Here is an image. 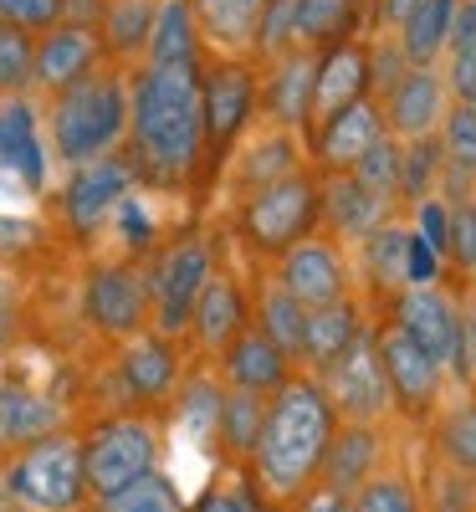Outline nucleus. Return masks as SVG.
I'll return each instance as SVG.
<instances>
[{
  "mask_svg": "<svg viewBox=\"0 0 476 512\" xmlns=\"http://www.w3.org/2000/svg\"><path fill=\"white\" fill-rule=\"evenodd\" d=\"M446 88H451V103H476V47H461V52H446Z\"/></svg>",
  "mask_w": 476,
  "mask_h": 512,
  "instance_id": "53",
  "label": "nucleus"
},
{
  "mask_svg": "<svg viewBox=\"0 0 476 512\" xmlns=\"http://www.w3.org/2000/svg\"><path fill=\"white\" fill-rule=\"evenodd\" d=\"M98 16H103V0H62V21H88V26H98Z\"/></svg>",
  "mask_w": 476,
  "mask_h": 512,
  "instance_id": "57",
  "label": "nucleus"
},
{
  "mask_svg": "<svg viewBox=\"0 0 476 512\" xmlns=\"http://www.w3.org/2000/svg\"><path fill=\"white\" fill-rule=\"evenodd\" d=\"M200 67H159V62L128 67L123 154L134 164L139 185H149V190H185L205 169Z\"/></svg>",
  "mask_w": 476,
  "mask_h": 512,
  "instance_id": "1",
  "label": "nucleus"
},
{
  "mask_svg": "<svg viewBox=\"0 0 476 512\" xmlns=\"http://www.w3.org/2000/svg\"><path fill=\"white\" fill-rule=\"evenodd\" d=\"M369 308L359 297H338L328 308H308V328H302V349H297V364L308 374H328L343 354H349L359 338L369 333Z\"/></svg>",
  "mask_w": 476,
  "mask_h": 512,
  "instance_id": "24",
  "label": "nucleus"
},
{
  "mask_svg": "<svg viewBox=\"0 0 476 512\" xmlns=\"http://www.w3.org/2000/svg\"><path fill=\"white\" fill-rule=\"evenodd\" d=\"M31 62H36V36L0 21V98L31 93Z\"/></svg>",
  "mask_w": 476,
  "mask_h": 512,
  "instance_id": "43",
  "label": "nucleus"
},
{
  "mask_svg": "<svg viewBox=\"0 0 476 512\" xmlns=\"http://www.w3.org/2000/svg\"><path fill=\"white\" fill-rule=\"evenodd\" d=\"M108 47H103V31L88 21H57L36 36V62H31V88L36 93H62L72 82L93 77L98 67H108Z\"/></svg>",
  "mask_w": 476,
  "mask_h": 512,
  "instance_id": "14",
  "label": "nucleus"
},
{
  "mask_svg": "<svg viewBox=\"0 0 476 512\" xmlns=\"http://www.w3.org/2000/svg\"><path fill=\"white\" fill-rule=\"evenodd\" d=\"M379 108H384V128H389L395 139H405V144L441 134V123H446V113H451L446 72H436V67H410L405 82H400V88L389 93Z\"/></svg>",
  "mask_w": 476,
  "mask_h": 512,
  "instance_id": "21",
  "label": "nucleus"
},
{
  "mask_svg": "<svg viewBox=\"0 0 476 512\" xmlns=\"http://www.w3.org/2000/svg\"><path fill=\"white\" fill-rule=\"evenodd\" d=\"M175 415H180V425L195 436V441H215V425H221V400H226V379H221V369H190L185 379H180V390H175Z\"/></svg>",
  "mask_w": 476,
  "mask_h": 512,
  "instance_id": "37",
  "label": "nucleus"
},
{
  "mask_svg": "<svg viewBox=\"0 0 476 512\" xmlns=\"http://www.w3.org/2000/svg\"><path fill=\"white\" fill-rule=\"evenodd\" d=\"M62 425H72L67 400L36 390V384H26V379H0V456L52 436V431H62Z\"/></svg>",
  "mask_w": 476,
  "mask_h": 512,
  "instance_id": "26",
  "label": "nucleus"
},
{
  "mask_svg": "<svg viewBox=\"0 0 476 512\" xmlns=\"http://www.w3.org/2000/svg\"><path fill=\"white\" fill-rule=\"evenodd\" d=\"M251 303H256V328L272 333L277 344L297 359V349H302V328H308V308H302L277 277H262V287H256Z\"/></svg>",
  "mask_w": 476,
  "mask_h": 512,
  "instance_id": "39",
  "label": "nucleus"
},
{
  "mask_svg": "<svg viewBox=\"0 0 476 512\" xmlns=\"http://www.w3.org/2000/svg\"><path fill=\"white\" fill-rule=\"evenodd\" d=\"M159 451H164L159 420L149 410H118V415H103L98 425H88L82 431V461H88L93 502L159 472Z\"/></svg>",
  "mask_w": 476,
  "mask_h": 512,
  "instance_id": "7",
  "label": "nucleus"
},
{
  "mask_svg": "<svg viewBox=\"0 0 476 512\" xmlns=\"http://www.w3.org/2000/svg\"><path fill=\"white\" fill-rule=\"evenodd\" d=\"M36 241H41V226H36V221L0 216V256H26Z\"/></svg>",
  "mask_w": 476,
  "mask_h": 512,
  "instance_id": "54",
  "label": "nucleus"
},
{
  "mask_svg": "<svg viewBox=\"0 0 476 512\" xmlns=\"http://www.w3.org/2000/svg\"><path fill=\"white\" fill-rule=\"evenodd\" d=\"M471 282H476V277H471Z\"/></svg>",
  "mask_w": 476,
  "mask_h": 512,
  "instance_id": "58",
  "label": "nucleus"
},
{
  "mask_svg": "<svg viewBox=\"0 0 476 512\" xmlns=\"http://www.w3.org/2000/svg\"><path fill=\"white\" fill-rule=\"evenodd\" d=\"M420 6V0H374V31H400V21Z\"/></svg>",
  "mask_w": 476,
  "mask_h": 512,
  "instance_id": "56",
  "label": "nucleus"
},
{
  "mask_svg": "<svg viewBox=\"0 0 476 512\" xmlns=\"http://www.w3.org/2000/svg\"><path fill=\"white\" fill-rule=\"evenodd\" d=\"M313 231H323V175L313 164L236 200V236L256 262H277Z\"/></svg>",
  "mask_w": 476,
  "mask_h": 512,
  "instance_id": "5",
  "label": "nucleus"
},
{
  "mask_svg": "<svg viewBox=\"0 0 476 512\" xmlns=\"http://www.w3.org/2000/svg\"><path fill=\"white\" fill-rule=\"evenodd\" d=\"M272 277L297 297L302 308H328V303H338V297L354 292L349 251H343V241L328 236V231H313V236H302L297 246H287L272 262Z\"/></svg>",
  "mask_w": 476,
  "mask_h": 512,
  "instance_id": "13",
  "label": "nucleus"
},
{
  "mask_svg": "<svg viewBox=\"0 0 476 512\" xmlns=\"http://www.w3.org/2000/svg\"><path fill=\"white\" fill-rule=\"evenodd\" d=\"M374 354L389 379V395H395V415L410 425H425L446 400V364L430 359L395 318L374 323Z\"/></svg>",
  "mask_w": 476,
  "mask_h": 512,
  "instance_id": "9",
  "label": "nucleus"
},
{
  "mask_svg": "<svg viewBox=\"0 0 476 512\" xmlns=\"http://www.w3.org/2000/svg\"><path fill=\"white\" fill-rule=\"evenodd\" d=\"M180 338H164L159 328H144L134 333L128 344H118V359H113V384L128 410H159L164 400H175L180 390Z\"/></svg>",
  "mask_w": 476,
  "mask_h": 512,
  "instance_id": "12",
  "label": "nucleus"
},
{
  "mask_svg": "<svg viewBox=\"0 0 476 512\" xmlns=\"http://www.w3.org/2000/svg\"><path fill=\"white\" fill-rule=\"evenodd\" d=\"M354 175L369 185V190H379L384 200H395L400 205V180H405V139H395V134H384L359 164H354Z\"/></svg>",
  "mask_w": 476,
  "mask_h": 512,
  "instance_id": "44",
  "label": "nucleus"
},
{
  "mask_svg": "<svg viewBox=\"0 0 476 512\" xmlns=\"http://www.w3.org/2000/svg\"><path fill=\"white\" fill-rule=\"evenodd\" d=\"M384 456H389L384 425H374V420H338L318 482L333 487V492H343V497H354L374 472H384Z\"/></svg>",
  "mask_w": 476,
  "mask_h": 512,
  "instance_id": "23",
  "label": "nucleus"
},
{
  "mask_svg": "<svg viewBox=\"0 0 476 512\" xmlns=\"http://www.w3.org/2000/svg\"><path fill=\"white\" fill-rule=\"evenodd\" d=\"M287 512H354L349 507V497H343V492H333V487H323V482H313L308 492H302Z\"/></svg>",
  "mask_w": 476,
  "mask_h": 512,
  "instance_id": "55",
  "label": "nucleus"
},
{
  "mask_svg": "<svg viewBox=\"0 0 476 512\" xmlns=\"http://www.w3.org/2000/svg\"><path fill=\"white\" fill-rule=\"evenodd\" d=\"M384 134L389 128H384L379 98H359L349 108L328 113L323 123H313L302 139H308V164L318 169V175H343V169H354Z\"/></svg>",
  "mask_w": 476,
  "mask_h": 512,
  "instance_id": "15",
  "label": "nucleus"
},
{
  "mask_svg": "<svg viewBox=\"0 0 476 512\" xmlns=\"http://www.w3.org/2000/svg\"><path fill=\"white\" fill-rule=\"evenodd\" d=\"M118 231H123V246H128V256H149L154 251V221L144 216V205H139V195H128L123 205H118Z\"/></svg>",
  "mask_w": 476,
  "mask_h": 512,
  "instance_id": "50",
  "label": "nucleus"
},
{
  "mask_svg": "<svg viewBox=\"0 0 476 512\" xmlns=\"http://www.w3.org/2000/svg\"><path fill=\"white\" fill-rule=\"evenodd\" d=\"M0 477H6L16 512H77L93 502L88 461H82V431H72V425L0 456Z\"/></svg>",
  "mask_w": 476,
  "mask_h": 512,
  "instance_id": "4",
  "label": "nucleus"
},
{
  "mask_svg": "<svg viewBox=\"0 0 476 512\" xmlns=\"http://www.w3.org/2000/svg\"><path fill=\"white\" fill-rule=\"evenodd\" d=\"M190 512H287L262 482H256L251 466H231L226 477H215Z\"/></svg>",
  "mask_w": 476,
  "mask_h": 512,
  "instance_id": "38",
  "label": "nucleus"
},
{
  "mask_svg": "<svg viewBox=\"0 0 476 512\" xmlns=\"http://www.w3.org/2000/svg\"><path fill=\"white\" fill-rule=\"evenodd\" d=\"M139 190V175L134 164H128V154H103V159H88L77 164L67 185H62V226L72 231V241H93L103 236V226L118 216V205Z\"/></svg>",
  "mask_w": 476,
  "mask_h": 512,
  "instance_id": "11",
  "label": "nucleus"
},
{
  "mask_svg": "<svg viewBox=\"0 0 476 512\" xmlns=\"http://www.w3.org/2000/svg\"><path fill=\"white\" fill-rule=\"evenodd\" d=\"M369 98V36H354L343 47L318 52V88H313V123H323L328 113L349 108ZM308 123V128H313Z\"/></svg>",
  "mask_w": 476,
  "mask_h": 512,
  "instance_id": "28",
  "label": "nucleus"
},
{
  "mask_svg": "<svg viewBox=\"0 0 476 512\" xmlns=\"http://www.w3.org/2000/svg\"><path fill=\"white\" fill-rule=\"evenodd\" d=\"M41 123H47L52 159L67 169L118 154L128 139V67L108 62L93 77L52 93L47 108H41Z\"/></svg>",
  "mask_w": 476,
  "mask_h": 512,
  "instance_id": "3",
  "label": "nucleus"
},
{
  "mask_svg": "<svg viewBox=\"0 0 476 512\" xmlns=\"http://www.w3.org/2000/svg\"><path fill=\"white\" fill-rule=\"evenodd\" d=\"M93 512H190V507H185L180 487L169 482L164 472H149V477L128 482V487L113 492V497H98Z\"/></svg>",
  "mask_w": 476,
  "mask_h": 512,
  "instance_id": "41",
  "label": "nucleus"
},
{
  "mask_svg": "<svg viewBox=\"0 0 476 512\" xmlns=\"http://www.w3.org/2000/svg\"><path fill=\"white\" fill-rule=\"evenodd\" d=\"M47 149L52 144H41V108L31 93L0 98V169H11L31 195L47 190Z\"/></svg>",
  "mask_w": 476,
  "mask_h": 512,
  "instance_id": "25",
  "label": "nucleus"
},
{
  "mask_svg": "<svg viewBox=\"0 0 476 512\" xmlns=\"http://www.w3.org/2000/svg\"><path fill=\"white\" fill-rule=\"evenodd\" d=\"M0 21H11V26L41 36L47 26L62 21V0H0Z\"/></svg>",
  "mask_w": 476,
  "mask_h": 512,
  "instance_id": "49",
  "label": "nucleus"
},
{
  "mask_svg": "<svg viewBox=\"0 0 476 512\" xmlns=\"http://www.w3.org/2000/svg\"><path fill=\"white\" fill-rule=\"evenodd\" d=\"M267 400L272 395H256V390H236L226 384V400H221V425H215V446L231 466H251L256 436H262V420H267Z\"/></svg>",
  "mask_w": 476,
  "mask_h": 512,
  "instance_id": "33",
  "label": "nucleus"
},
{
  "mask_svg": "<svg viewBox=\"0 0 476 512\" xmlns=\"http://www.w3.org/2000/svg\"><path fill=\"white\" fill-rule=\"evenodd\" d=\"M159 6L164 0H103L98 31H103V47H108V57L118 67H139L149 57V36H154Z\"/></svg>",
  "mask_w": 476,
  "mask_h": 512,
  "instance_id": "32",
  "label": "nucleus"
},
{
  "mask_svg": "<svg viewBox=\"0 0 476 512\" xmlns=\"http://www.w3.org/2000/svg\"><path fill=\"white\" fill-rule=\"evenodd\" d=\"M200 108H205V175L221 180L226 159L262 118V72L251 57L205 52L200 67Z\"/></svg>",
  "mask_w": 476,
  "mask_h": 512,
  "instance_id": "6",
  "label": "nucleus"
},
{
  "mask_svg": "<svg viewBox=\"0 0 476 512\" xmlns=\"http://www.w3.org/2000/svg\"><path fill=\"white\" fill-rule=\"evenodd\" d=\"M251 323H256V303H251L246 282L236 272H226V267H215L205 292H200V303H195V318H190L195 349L205 359H221Z\"/></svg>",
  "mask_w": 476,
  "mask_h": 512,
  "instance_id": "18",
  "label": "nucleus"
},
{
  "mask_svg": "<svg viewBox=\"0 0 476 512\" xmlns=\"http://www.w3.org/2000/svg\"><path fill=\"white\" fill-rule=\"evenodd\" d=\"M461 0H420V6L400 21V47L415 67H436L451 52V21H456Z\"/></svg>",
  "mask_w": 476,
  "mask_h": 512,
  "instance_id": "35",
  "label": "nucleus"
},
{
  "mask_svg": "<svg viewBox=\"0 0 476 512\" xmlns=\"http://www.w3.org/2000/svg\"><path fill=\"white\" fill-rule=\"evenodd\" d=\"M297 169H308V139L292 134V128H272L262 123L251 139L236 144V154L226 159V185L231 195H251V190H262V185H277L287 175H297Z\"/></svg>",
  "mask_w": 476,
  "mask_h": 512,
  "instance_id": "17",
  "label": "nucleus"
},
{
  "mask_svg": "<svg viewBox=\"0 0 476 512\" xmlns=\"http://www.w3.org/2000/svg\"><path fill=\"white\" fill-rule=\"evenodd\" d=\"M354 512H425V497L420 487L410 482V472H400V466H384V472H374L354 497H349Z\"/></svg>",
  "mask_w": 476,
  "mask_h": 512,
  "instance_id": "40",
  "label": "nucleus"
},
{
  "mask_svg": "<svg viewBox=\"0 0 476 512\" xmlns=\"http://www.w3.org/2000/svg\"><path fill=\"white\" fill-rule=\"evenodd\" d=\"M405 272H410V287H430V282H446V256L430 246L420 231H410V262H405Z\"/></svg>",
  "mask_w": 476,
  "mask_h": 512,
  "instance_id": "51",
  "label": "nucleus"
},
{
  "mask_svg": "<svg viewBox=\"0 0 476 512\" xmlns=\"http://www.w3.org/2000/svg\"><path fill=\"white\" fill-rule=\"evenodd\" d=\"M215 369H221V379L226 384H236V390H256V395H277L282 384L297 374V359L277 344L272 333H262V328H246L236 344L215 359Z\"/></svg>",
  "mask_w": 476,
  "mask_h": 512,
  "instance_id": "27",
  "label": "nucleus"
},
{
  "mask_svg": "<svg viewBox=\"0 0 476 512\" xmlns=\"http://www.w3.org/2000/svg\"><path fill=\"white\" fill-rule=\"evenodd\" d=\"M318 379L328 384V395H333L343 420H374V425H384L389 415H395V395H389V379H384L379 354H374V328Z\"/></svg>",
  "mask_w": 476,
  "mask_h": 512,
  "instance_id": "16",
  "label": "nucleus"
},
{
  "mask_svg": "<svg viewBox=\"0 0 476 512\" xmlns=\"http://www.w3.org/2000/svg\"><path fill=\"white\" fill-rule=\"evenodd\" d=\"M313 88H318V52L292 47L262 62V123L308 134L313 123Z\"/></svg>",
  "mask_w": 476,
  "mask_h": 512,
  "instance_id": "19",
  "label": "nucleus"
},
{
  "mask_svg": "<svg viewBox=\"0 0 476 512\" xmlns=\"http://www.w3.org/2000/svg\"><path fill=\"white\" fill-rule=\"evenodd\" d=\"M384 318H395L415 344L436 359V364H451L456 359V333H461V308L446 282H430V287H405L395 297V308Z\"/></svg>",
  "mask_w": 476,
  "mask_h": 512,
  "instance_id": "20",
  "label": "nucleus"
},
{
  "mask_svg": "<svg viewBox=\"0 0 476 512\" xmlns=\"http://www.w3.org/2000/svg\"><path fill=\"white\" fill-rule=\"evenodd\" d=\"M461 390H476V308H461V333H456V359H451Z\"/></svg>",
  "mask_w": 476,
  "mask_h": 512,
  "instance_id": "52",
  "label": "nucleus"
},
{
  "mask_svg": "<svg viewBox=\"0 0 476 512\" xmlns=\"http://www.w3.org/2000/svg\"><path fill=\"white\" fill-rule=\"evenodd\" d=\"M415 62L405 57V47H400V36L395 31H379V36H369V98H389L405 82V72H410Z\"/></svg>",
  "mask_w": 476,
  "mask_h": 512,
  "instance_id": "45",
  "label": "nucleus"
},
{
  "mask_svg": "<svg viewBox=\"0 0 476 512\" xmlns=\"http://www.w3.org/2000/svg\"><path fill=\"white\" fill-rule=\"evenodd\" d=\"M144 62H159V67H200L205 62V41H200L195 16H190V0H164L159 6Z\"/></svg>",
  "mask_w": 476,
  "mask_h": 512,
  "instance_id": "36",
  "label": "nucleus"
},
{
  "mask_svg": "<svg viewBox=\"0 0 476 512\" xmlns=\"http://www.w3.org/2000/svg\"><path fill=\"white\" fill-rule=\"evenodd\" d=\"M292 47H297V0H267L262 26H256L251 62H272V57H282Z\"/></svg>",
  "mask_w": 476,
  "mask_h": 512,
  "instance_id": "46",
  "label": "nucleus"
},
{
  "mask_svg": "<svg viewBox=\"0 0 476 512\" xmlns=\"http://www.w3.org/2000/svg\"><path fill=\"white\" fill-rule=\"evenodd\" d=\"M374 31V0H297V47L328 52Z\"/></svg>",
  "mask_w": 476,
  "mask_h": 512,
  "instance_id": "30",
  "label": "nucleus"
},
{
  "mask_svg": "<svg viewBox=\"0 0 476 512\" xmlns=\"http://www.w3.org/2000/svg\"><path fill=\"white\" fill-rule=\"evenodd\" d=\"M210 272H215V251L195 231L154 246L149 262H144L149 313H154L149 328H159L164 338H190V318H195V303H200Z\"/></svg>",
  "mask_w": 476,
  "mask_h": 512,
  "instance_id": "8",
  "label": "nucleus"
},
{
  "mask_svg": "<svg viewBox=\"0 0 476 512\" xmlns=\"http://www.w3.org/2000/svg\"><path fill=\"white\" fill-rule=\"evenodd\" d=\"M425 512H476V477L471 472H456L436 456L430 466V492H425Z\"/></svg>",
  "mask_w": 476,
  "mask_h": 512,
  "instance_id": "47",
  "label": "nucleus"
},
{
  "mask_svg": "<svg viewBox=\"0 0 476 512\" xmlns=\"http://www.w3.org/2000/svg\"><path fill=\"white\" fill-rule=\"evenodd\" d=\"M451 282L461 277H476V195H461L451 200Z\"/></svg>",
  "mask_w": 476,
  "mask_h": 512,
  "instance_id": "48",
  "label": "nucleus"
},
{
  "mask_svg": "<svg viewBox=\"0 0 476 512\" xmlns=\"http://www.w3.org/2000/svg\"><path fill=\"white\" fill-rule=\"evenodd\" d=\"M441 175H446V149H441V134L430 139H415L405 144V180H400V205H420L425 195L441 190Z\"/></svg>",
  "mask_w": 476,
  "mask_h": 512,
  "instance_id": "42",
  "label": "nucleus"
},
{
  "mask_svg": "<svg viewBox=\"0 0 476 512\" xmlns=\"http://www.w3.org/2000/svg\"><path fill=\"white\" fill-rule=\"evenodd\" d=\"M82 323H88L98 338L108 344H128L134 333H144L154 323L149 313V282L144 267L134 262H98L82 282Z\"/></svg>",
  "mask_w": 476,
  "mask_h": 512,
  "instance_id": "10",
  "label": "nucleus"
},
{
  "mask_svg": "<svg viewBox=\"0 0 476 512\" xmlns=\"http://www.w3.org/2000/svg\"><path fill=\"white\" fill-rule=\"evenodd\" d=\"M338 420L343 415H338V405L328 395V384L318 374H308V369L292 374L282 390L267 400L262 436H256V451H251V472L282 507H292L302 492L318 482Z\"/></svg>",
  "mask_w": 476,
  "mask_h": 512,
  "instance_id": "2",
  "label": "nucleus"
},
{
  "mask_svg": "<svg viewBox=\"0 0 476 512\" xmlns=\"http://www.w3.org/2000/svg\"><path fill=\"white\" fill-rule=\"evenodd\" d=\"M410 231L400 221H384L374 236L359 241V272H364V287H369V303L379 308V318L395 308V297L410 287Z\"/></svg>",
  "mask_w": 476,
  "mask_h": 512,
  "instance_id": "29",
  "label": "nucleus"
},
{
  "mask_svg": "<svg viewBox=\"0 0 476 512\" xmlns=\"http://www.w3.org/2000/svg\"><path fill=\"white\" fill-rule=\"evenodd\" d=\"M384 221H395V200H384L379 190H369L354 169L323 175V231L328 236H338L343 246H359Z\"/></svg>",
  "mask_w": 476,
  "mask_h": 512,
  "instance_id": "22",
  "label": "nucleus"
},
{
  "mask_svg": "<svg viewBox=\"0 0 476 512\" xmlns=\"http://www.w3.org/2000/svg\"><path fill=\"white\" fill-rule=\"evenodd\" d=\"M430 451L446 466L476 477V390L461 400H441V410L430 415Z\"/></svg>",
  "mask_w": 476,
  "mask_h": 512,
  "instance_id": "34",
  "label": "nucleus"
},
{
  "mask_svg": "<svg viewBox=\"0 0 476 512\" xmlns=\"http://www.w3.org/2000/svg\"><path fill=\"white\" fill-rule=\"evenodd\" d=\"M262 11L267 0H190L205 52H221V57H251Z\"/></svg>",
  "mask_w": 476,
  "mask_h": 512,
  "instance_id": "31",
  "label": "nucleus"
}]
</instances>
